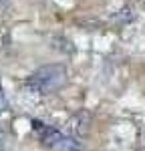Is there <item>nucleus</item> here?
I'll return each mask as SVG.
<instances>
[{"mask_svg":"<svg viewBox=\"0 0 145 151\" xmlns=\"http://www.w3.org/2000/svg\"><path fill=\"white\" fill-rule=\"evenodd\" d=\"M67 83V69L62 65H47L36 69L26 79V89L36 95H50L57 93L60 87Z\"/></svg>","mask_w":145,"mask_h":151,"instance_id":"obj_1","label":"nucleus"},{"mask_svg":"<svg viewBox=\"0 0 145 151\" xmlns=\"http://www.w3.org/2000/svg\"><path fill=\"white\" fill-rule=\"evenodd\" d=\"M32 129L38 133V139L42 141V145L47 147H52V149H60V151H81L83 145L81 141L75 139V137H69L65 133H60L59 129L48 127L40 121H32Z\"/></svg>","mask_w":145,"mask_h":151,"instance_id":"obj_2","label":"nucleus"},{"mask_svg":"<svg viewBox=\"0 0 145 151\" xmlns=\"http://www.w3.org/2000/svg\"><path fill=\"white\" fill-rule=\"evenodd\" d=\"M4 149V135H2V131H0V151Z\"/></svg>","mask_w":145,"mask_h":151,"instance_id":"obj_3","label":"nucleus"},{"mask_svg":"<svg viewBox=\"0 0 145 151\" xmlns=\"http://www.w3.org/2000/svg\"><path fill=\"white\" fill-rule=\"evenodd\" d=\"M8 4V0H0V6H6Z\"/></svg>","mask_w":145,"mask_h":151,"instance_id":"obj_4","label":"nucleus"}]
</instances>
